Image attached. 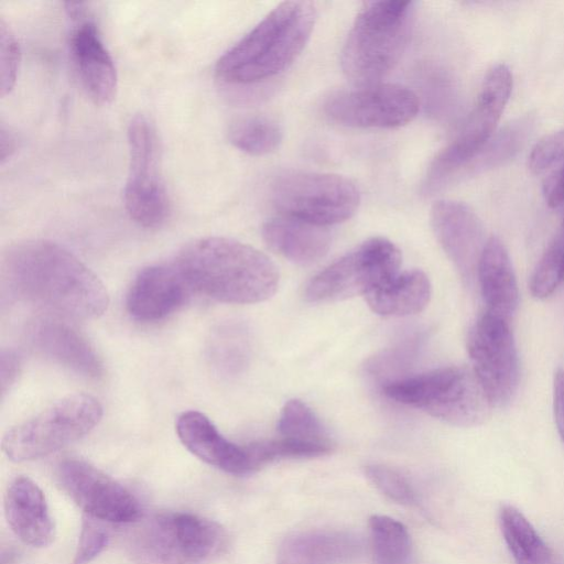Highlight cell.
Instances as JSON below:
<instances>
[{
  "instance_id": "obj_12",
  "label": "cell",
  "mask_w": 564,
  "mask_h": 564,
  "mask_svg": "<svg viewBox=\"0 0 564 564\" xmlns=\"http://www.w3.org/2000/svg\"><path fill=\"white\" fill-rule=\"evenodd\" d=\"M467 347L491 406L509 403L519 384V357L509 321L486 311L473 326Z\"/></svg>"
},
{
  "instance_id": "obj_37",
  "label": "cell",
  "mask_w": 564,
  "mask_h": 564,
  "mask_svg": "<svg viewBox=\"0 0 564 564\" xmlns=\"http://www.w3.org/2000/svg\"><path fill=\"white\" fill-rule=\"evenodd\" d=\"M544 195L551 207H557L564 203V160L547 177L544 184Z\"/></svg>"
},
{
  "instance_id": "obj_25",
  "label": "cell",
  "mask_w": 564,
  "mask_h": 564,
  "mask_svg": "<svg viewBox=\"0 0 564 564\" xmlns=\"http://www.w3.org/2000/svg\"><path fill=\"white\" fill-rule=\"evenodd\" d=\"M500 527L507 547L517 564L549 563V546L521 511L505 505L500 510Z\"/></svg>"
},
{
  "instance_id": "obj_14",
  "label": "cell",
  "mask_w": 564,
  "mask_h": 564,
  "mask_svg": "<svg viewBox=\"0 0 564 564\" xmlns=\"http://www.w3.org/2000/svg\"><path fill=\"white\" fill-rule=\"evenodd\" d=\"M56 476L62 489L90 518L109 523H132L141 517L139 500L131 491L85 460H63Z\"/></svg>"
},
{
  "instance_id": "obj_10",
  "label": "cell",
  "mask_w": 564,
  "mask_h": 564,
  "mask_svg": "<svg viewBox=\"0 0 564 564\" xmlns=\"http://www.w3.org/2000/svg\"><path fill=\"white\" fill-rule=\"evenodd\" d=\"M400 265L401 252L392 241L370 238L316 274L306 285L305 299L324 303L365 296L394 278Z\"/></svg>"
},
{
  "instance_id": "obj_23",
  "label": "cell",
  "mask_w": 564,
  "mask_h": 564,
  "mask_svg": "<svg viewBox=\"0 0 564 564\" xmlns=\"http://www.w3.org/2000/svg\"><path fill=\"white\" fill-rule=\"evenodd\" d=\"M262 237L271 250L300 265L317 262L330 246L326 227L285 216L264 223Z\"/></svg>"
},
{
  "instance_id": "obj_4",
  "label": "cell",
  "mask_w": 564,
  "mask_h": 564,
  "mask_svg": "<svg viewBox=\"0 0 564 564\" xmlns=\"http://www.w3.org/2000/svg\"><path fill=\"white\" fill-rule=\"evenodd\" d=\"M413 1L362 3L341 50V68L356 86L381 83L399 63L415 21Z\"/></svg>"
},
{
  "instance_id": "obj_28",
  "label": "cell",
  "mask_w": 564,
  "mask_h": 564,
  "mask_svg": "<svg viewBox=\"0 0 564 564\" xmlns=\"http://www.w3.org/2000/svg\"><path fill=\"white\" fill-rule=\"evenodd\" d=\"M376 564H404L410 555L406 528L387 516H372L369 520Z\"/></svg>"
},
{
  "instance_id": "obj_19",
  "label": "cell",
  "mask_w": 564,
  "mask_h": 564,
  "mask_svg": "<svg viewBox=\"0 0 564 564\" xmlns=\"http://www.w3.org/2000/svg\"><path fill=\"white\" fill-rule=\"evenodd\" d=\"M28 336L45 357L85 377L102 373V362L89 341L67 323L56 318L32 322Z\"/></svg>"
},
{
  "instance_id": "obj_5",
  "label": "cell",
  "mask_w": 564,
  "mask_h": 564,
  "mask_svg": "<svg viewBox=\"0 0 564 564\" xmlns=\"http://www.w3.org/2000/svg\"><path fill=\"white\" fill-rule=\"evenodd\" d=\"M383 393L456 426L481 424L492 408L473 369L449 366L388 382Z\"/></svg>"
},
{
  "instance_id": "obj_24",
  "label": "cell",
  "mask_w": 564,
  "mask_h": 564,
  "mask_svg": "<svg viewBox=\"0 0 564 564\" xmlns=\"http://www.w3.org/2000/svg\"><path fill=\"white\" fill-rule=\"evenodd\" d=\"M369 307L382 316H408L420 313L431 299V283L421 270L399 272L388 282L369 291Z\"/></svg>"
},
{
  "instance_id": "obj_29",
  "label": "cell",
  "mask_w": 564,
  "mask_h": 564,
  "mask_svg": "<svg viewBox=\"0 0 564 564\" xmlns=\"http://www.w3.org/2000/svg\"><path fill=\"white\" fill-rule=\"evenodd\" d=\"M278 431L282 437L324 445L333 448V442L313 410L301 400H289L282 408Z\"/></svg>"
},
{
  "instance_id": "obj_35",
  "label": "cell",
  "mask_w": 564,
  "mask_h": 564,
  "mask_svg": "<svg viewBox=\"0 0 564 564\" xmlns=\"http://www.w3.org/2000/svg\"><path fill=\"white\" fill-rule=\"evenodd\" d=\"M109 535L101 521L86 516L76 547L74 564H88L107 546Z\"/></svg>"
},
{
  "instance_id": "obj_27",
  "label": "cell",
  "mask_w": 564,
  "mask_h": 564,
  "mask_svg": "<svg viewBox=\"0 0 564 564\" xmlns=\"http://www.w3.org/2000/svg\"><path fill=\"white\" fill-rule=\"evenodd\" d=\"M282 137L280 124L264 116L239 118L228 129V139L235 148L257 156L275 151Z\"/></svg>"
},
{
  "instance_id": "obj_33",
  "label": "cell",
  "mask_w": 564,
  "mask_h": 564,
  "mask_svg": "<svg viewBox=\"0 0 564 564\" xmlns=\"http://www.w3.org/2000/svg\"><path fill=\"white\" fill-rule=\"evenodd\" d=\"M365 473L370 481L390 499L410 505L414 502V492L406 479L393 468L384 465H369Z\"/></svg>"
},
{
  "instance_id": "obj_39",
  "label": "cell",
  "mask_w": 564,
  "mask_h": 564,
  "mask_svg": "<svg viewBox=\"0 0 564 564\" xmlns=\"http://www.w3.org/2000/svg\"><path fill=\"white\" fill-rule=\"evenodd\" d=\"M15 151L13 134L2 124L0 129V161L3 164Z\"/></svg>"
},
{
  "instance_id": "obj_17",
  "label": "cell",
  "mask_w": 564,
  "mask_h": 564,
  "mask_svg": "<svg viewBox=\"0 0 564 564\" xmlns=\"http://www.w3.org/2000/svg\"><path fill=\"white\" fill-rule=\"evenodd\" d=\"M191 291L174 263L149 265L133 280L127 310L139 322L161 321L184 305Z\"/></svg>"
},
{
  "instance_id": "obj_18",
  "label": "cell",
  "mask_w": 564,
  "mask_h": 564,
  "mask_svg": "<svg viewBox=\"0 0 564 564\" xmlns=\"http://www.w3.org/2000/svg\"><path fill=\"white\" fill-rule=\"evenodd\" d=\"M182 444L206 464L232 475L252 473L246 445L227 440L202 412H183L175 424Z\"/></svg>"
},
{
  "instance_id": "obj_16",
  "label": "cell",
  "mask_w": 564,
  "mask_h": 564,
  "mask_svg": "<svg viewBox=\"0 0 564 564\" xmlns=\"http://www.w3.org/2000/svg\"><path fill=\"white\" fill-rule=\"evenodd\" d=\"M431 225L442 249L463 279L477 274L479 259L488 239L482 223L467 205L441 199L431 208Z\"/></svg>"
},
{
  "instance_id": "obj_22",
  "label": "cell",
  "mask_w": 564,
  "mask_h": 564,
  "mask_svg": "<svg viewBox=\"0 0 564 564\" xmlns=\"http://www.w3.org/2000/svg\"><path fill=\"white\" fill-rule=\"evenodd\" d=\"M476 275L486 311L509 321L518 308L519 289L509 253L498 238L487 240Z\"/></svg>"
},
{
  "instance_id": "obj_9",
  "label": "cell",
  "mask_w": 564,
  "mask_h": 564,
  "mask_svg": "<svg viewBox=\"0 0 564 564\" xmlns=\"http://www.w3.org/2000/svg\"><path fill=\"white\" fill-rule=\"evenodd\" d=\"M271 202L281 216L327 227L349 219L360 193L349 178L307 171H285L270 187Z\"/></svg>"
},
{
  "instance_id": "obj_30",
  "label": "cell",
  "mask_w": 564,
  "mask_h": 564,
  "mask_svg": "<svg viewBox=\"0 0 564 564\" xmlns=\"http://www.w3.org/2000/svg\"><path fill=\"white\" fill-rule=\"evenodd\" d=\"M531 124L529 118H522L491 137L474 160L469 175L492 169L513 158L525 142Z\"/></svg>"
},
{
  "instance_id": "obj_11",
  "label": "cell",
  "mask_w": 564,
  "mask_h": 564,
  "mask_svg": "<svg viewBox=\"0 0 564 564\" xmlns=\"http://www.w3.org/2000/svg\"><path fill=\"white\" fill-rule=\"evenodd\" d=\"M129 172L124 205L140 226H160L169 213V199L161 174V151L152 120L135 115L128 126Z\"/></svg>"
},
{
  "instance_id": "obj_32",
  "label": "cell",
  "mask_w": 564,
  "mask_h": 564,
  "mask_svg": "<svg viewBox=\"0 0 564 564\" xmlns=\"http://www.w3.org/2000/svg\"><path fill=\"white\" fill-rule=\"evenodd\" d=\"M252 471L285 458H310L328 454L333 448L285 437L258 441L246 445Z\"/></svg>"
},
{
  "instance_id": "obj_2",
  "label": "cell",
  "mask_w": 564,
  "mask_h": 564,
  "mask_svg": "<svg viewBox=\"0 0 564 564\" xmlns=\"http://www.w3.org/2000/svg\"><path fill=\"white\" fill-rule=\"evenodd\" d=\"M173 263L192 290L225 303L262 302L279 285V271L270 258L230 238L196 239L181 249Z\"/></svg>"
},
{
  "instance_id": "obj_31",
  "label": "cell",
  "mask_w": 564,
  "mask_h": 564,
  "mask_svg": "<svg viewBox=\"0 0 564 564\" xmlns=\"http://www.w3.org/2000/svg\"><path fill=\"white\" fill-rule=\"evenodd\" d=\"M564 282V217L530 279V292L539 300L552 295Z\"/></svg>"
},
{
  "instance_id": "obj_20",
  "label": "cell",
  "mask_w": 564,
  "mask_h": 564,
  "mask_svg": "<svg viewBox=\"0 0 564 564\" xmlns=\"http://www.w3.org/2000/svg\"><path fill=\"white\" fill-rule=\"evenodd\" d=\"M4 512L12 532L24 544L48 546L55 535L54 522L41 488L29 477L19 476L9 485Z\"/></svg>"
},
{
  "instance_id": "obj_3",
  "label": "cell",
  "mask_w": 564,
  "mask_h": 564,
  "mask_svg": "<svg viewBox=\"0 0 564 564\" xmlns=\"http://www.w3.org/2000/svg\"><path fill=\"white\" fill-rule=\"evenodd\" d=\"M315 21L312 2H281L220 56L217 77L231 85H250L279 75L301 54Z\"/></svg>"
},
{
  "instance_id": "obj_34",
  "label": "cell",
  "mask_w": 564,
  "mask_h": 564,
  "mask_svg": "<svg viewBox=\"0 0 564 564\" xmlns=\"http://www.w3.org/2000/svg\"><path fill=\"white\" fill-rule=\"evenodd\" d=\"M0 90L1 96L11 91L15 84L20 63V46L12 30L0 21Z\"/></svg>"
},
{
  "instance_id": "obj_13",
  "label": "cell",
  "mask_w": 564,
  "mask_h": 564,
  "mask_svg": "<svg viewBox=\"0 0 564 564\" xmlns=\"http://www.w3.org/2000/svg\"><path fill=\"white\" fill-rule=\"evenodd\" d=\"M419 106L417 96L408 87L378 83L335 91L324 101L323 110L340 126L392 129L411 122Z\"/></svg>"
},
{
  "instance_id": "obj_15",
  "label": "cell",
  "mask_w": 564,
  "mask_h": 564,
  "mask_svg": "<svg viewBox=\"0 0 564 564\" xmlns=\"http://www.w3.org/2000/svg\"><path fill=\"white\" fill-rule=\"evenodd\" d=\"M69 2L66 11L72 21L69 48L80 84L96 104H108L117 89V72L96 22L83 8Z\"/></svg>"
},
{
  "instance_id": "obj_38",
  "label": "cell",
  "mask_w": 564,
  "mask_h": 564,
  "mask_svg": "<svg viewBox=\"0 0 564 564\" xmlns=\"http://www.w3.org/2000/svg\"><path fill=\"white\" fill-rule=\"evenodd\" d=\"M554 419L558 434L564 443V369H557L553 382Z\"/></svg>"
},
{
  "instance_id": "obj_7",
  "label": "cell",
  "mask_w": 564,
  "mask_h": 564,
  "mask_svg": "<svg viewBox=\"0 0 564 564\" xmlns=\"http://www.w3.org/2000/svg\"><path fill=\"white\" fill-rule=\"evenodd\" d=\"M512 89L510 69L499 64L486 75L477 102L455 139L431 162L422 191L437 193L469 176L470 166L492 137Z\"/></svg>"
},
{
  "instance_id": "obj_8",
  "label": "cell",
  "mask_w": 564,
  "mask_h": 564,
  "mask_svg": "<svg viewBox=\"0 0 564 564\" xmlns=\"http://www.w3.org/2000/svg\"><path fill=\"white\" fill-rule=\"evenodd\" d=\"M101 416L102 406L95 397L66 395L8 430L2 438V451L17 463L47 456L84 437Z\"/></svg>"
},
{
  "instance_id": "obj_36",
  "label": "cell",
  "mask_w": 564,
  "mask_h": 564,
  "mask_svg": "<svg viewBox=\"0 0 564 564\" xmlns=\"http://www.w3.org/2000/svg\"><path fill=\"white\" fill-rule=\"evenodd\" d=\"M20 371L21 359L19 355L11 349H2L0 354V386L2 398L14 384Z\"/></svg>"
},
{
  "instance_id": "obj_21",
  "label": "cell",
  "mask_w": 564,
  "mask_h": 564,
  "mask_svg": "<svg viewBox=\"0 0 564 564\" xmlns=\"http://www.w3.org/2000/svg\"><path fill=\"white\" fill-rule=\"evenodd\" d=\"M361 550L358 539L343 531L313 530L294 533L278 550V564H346Z\"/></svg>"
},
{
  "instance_id": "obj_6",
  "label": "cell",
  "mask_w": 564,
  "mask_h": 564,
  "mask_svg": "<svg viewBox=\"0 0 564 564\" xmlns=\"http://www.w3.org/2000/svg\"><path fill=\"white\" fill-rule=\"evenodd\" d=\"M225 530L189 512H161L139 524L129 554L138 564H205L226 546Z\"/></svg>"
},
{
  "instance_id": "obj_1",
  "label": "cell",
  "mask_w": 564,
  "mask_h": 564,
  "mask_svg": "<svg viewBox=\"0 0 564 564\" xmlns=\"http://www.w3.org/2000/svg\"><path fill=\"white\" fill-rule=\"evenodd\" d=\"M1 268L2 278L19 299L58 315L89 319L108 307V292L99 278L55 242H17L4 251Z\"/></svg>"
},
{
  "instance_id": "obj_26",
  "label": "cell",
  "mask_w": 564,
  "mask_h": 564,
  "mask_svg": "<svg viewBox=\"0 0 564 564\" xmlns=\"http://www.w3.org/2000/svg\"><path fill=\"white\" fill-rule=\"evenodd\" d=\"M249 352V335L241 324L225 323L212 332L207 357L218 373L226 377L240 373L248 364Z\"/></svg>"
}]
</instances>
